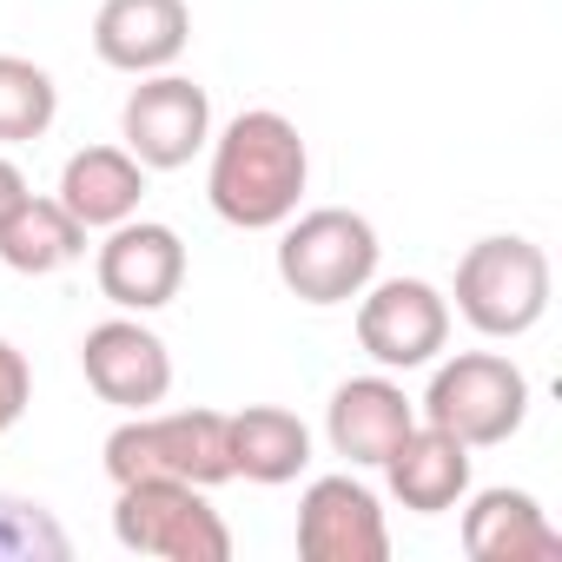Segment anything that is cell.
Masks as SVG:
<instances>
[{"label": "cell", "instance_id": "21", "mask_svg": "<svg viewBox=\"0 0 562 562\" xmlns=\"http://www.w3.org/2000/svg\"><path fill=\"white\" fill-rule=\"evenodd\" d=\"M27 397H34V364H27V351H14L8 338H0V437L21 424Z\"/></svg>", "mask_w": 562, "mask_h": 562}, {"label": "cell", "instance_id": "16", "mask_svg": "<svg viewBox=\"0 0 562 562\" xmlns=\"http://www.w3.org/2000/svg\"><path fill=\"white\" fill-rule=\"evenodd\" d=\"M225 443H232V476L265 490L305 476L312 463V430L285 404H245L238 417H225Z\"/></svg>", "mask_w": 562, "mask_h": 562}, {"label": "cell", "instance_id": "10", "mask_svg": "<svg viewBox=\"0 0 562 562\" xmlns=\"http://www.w3.org/2000/svg\"><path fill=\"white\" fill-rule=\"evenodd\" d=\"M80 371L87 384L100 391V404H120V411H153L166 404L172 391V351L159 331H146L139 318H106L87 331L80 345Z\"/></svg>", "mask_w": 562, "mask_h": 562}, {"label": "cell", "instance_id": "2", "mask_svg": "<svg viewBox=\"0 0 562 562\" xmlns=\"http://www.w3.org/2000/svg\"><path fill=\"white\" fill-rule=\"evenodd\" d=\"M378 225L351 205H318V212H292L285 238H278V278L285 292L305 305H351L371 278H378Z\"/></svg>", "mask_w": 562, "mask_h": 562}, {"label": "cell", "instance_id": "15", "mask_svg": "<svg viewBox=\"0 0 562 562\" xmlns=\"http://www.w3.org/2000/svg\"><path fill=\"white\" fill-rule=\"evenodd\" d=\"M463 549L476 562H555L562 536L529 490H483L463 509Z\"/></svg>", "mask_w": 562, "mask_h": 562}, {"label": "cell", "instance_id": "18", "mask_svg": "<svg viewBox=\"0 0 562 562\" xmlns=\"http://www.w3.org/2000/svg\"><path fill=\"white\" fill-rule=\"evenodd\" d=\"M87 251V225L60 205V199H21L8 218H0V265L21 271V278H47L67 271Z\"/></svg>", "mask_w": 562, "mask_h": 562}, {"label": "cell", "instance_id": "5", "mask_svg": "<svg viewBox=\"0 0 562 562\" xmlns=\"http://www.w3.org/2000/svg\"><path fill=\"white\" fill-rule=\"evenodd\" d=\"M113 536H120V549H133V555H159V562H225V555H232V529H225V516L205 503L199 483H179V476H139V483H120Z\"/></svg>", "mask_w": 562, "mask_h": 562}, {"label": "cell", "instance_id": "3", "mask_svg": "<svg viewBox=\"0 0 562 562\" xmlns=\"http://www.w3.org/2000/svg\"><path fill=\"white\" fill-rule=\"evenodd\" d=\"M457 312L483 338H522L549 312V258L536 238H476L457 258Z\"/></svg>", "mask_w": 562, "mask_h": 562}, {"label": "cell", "instance_id": "4", "mask_svg": "<svg viewBox=\"0 0 562 562\" xmlns=\"http://www.w3.org/2000/svg\"><path fill=\"white\" fill-rule=\"evenodd\" d=\"M106 476L139 483V476H179V483H232V443H225V411H166L146 417L133 411L106 437Z\"/></svg>", "mask_w": 562, "mask_h": 562}, {"label": "cell", "instance_id": "11", "mask_svg": "<svg viewBox=\"0 0 562 562\" xmlns=\"http://www.w3.org/2000/svg\"><path fill=\"white\" fill-rule=\"evenodd\" d=\"M299 555L305 562H384L391 529L378 496L358 476H318L299 503Z\"/></svg>", "mask_w": 562, "mask_h": 562}, {"label": "cell", "instance_id": "8", "mask_svg": "<svg viewBox=\"0 0 562 562\" xmlns=\"http://www.w3.org/2000/svg\"><path fill=\"white\" fill-rule=\"evenodd\" d=\"M358 345L384 371H417L450 345V299L424 278H384L358 292Z\"/></svg>", "mask_w": 562, "mask_h": 562}, {"label": "cell", "instance_id": "6", "mask_svg": "<svg viewBox=\"0 0 562 562\" xmlns=\"http://www.w3.org/2000/svg\"><path fill=\"white\" fill-rule=\"evenodd\" d=\"M522 417H529V378L496 351H463V358L437 364V378L424 391V424L450 430L470 450L509 443L522 430Z\"/></svg>", "mask_w": 562, "mask_h": 562}, {"label": "cell", "instance_id": "14", "mask_svg": "<svg viewBox=\"0 0 562 562\" xmlns=\"http://www.w3.org/2000/svg\"><path fill=\"white\" fill-rule=\"evenodd\" d=\"M391 476V496L417 516H443L470 496V443H457L437 424H411L404 443L378 463Z\"/></svg>", "mask_w": 562, "mask_h": 562}, {"label": "cell", "instance_id": "22", "mask_svg": "<svg viewBox=\"0 0 562 562\" xmlns=\"http://www.w3.org/2000/svg\"><path fill=\"white\" fill-rule=\"evenodd\" d=\"M21 199H27V172H21L14 159H0V218H8Z\"/></svg>", "mask_w": 562, "mask_h": 562}, {"label": "cell", "instance_id": "12", "mask_svg": "<svg viewBox=\"0 0 562 562\" xmlns=\"http://www.w3.org/2000/svg\"><path fill=\"white\" fill-rule=\"evenodd\" d=\"M192 41L186 0H106L93 14V54L113 74H166Z\"/></svg>", "mask_w": 562, "mask_h": 562}, {"label": "cell", "instance_id": "13", "mask_svg": "<svg viewBox=\"0 0 562 562\" xmlns=\"http://www.w3.org/2000/svg\"><path fill=\"white\" fill-rule=\"evenodd\" d=\"M411 424H417V411H411L404 384H391V378H351V384L331 391V411H325L331 450L345 463H371V470L404 443Z\"/></svg>", "mask_w": 562, "mask_h": 562}, {"label": "cell", "instance_id": "17", "mask_svg": "<svg viewBox=\"0 0 562 562\" xmlns=\"http://www.w3.org/2000/svg\"><path fill=\"white\" fill-rule=\"evenodd\" d=\"M146 199V166L126 146H87L67 159L60 172V205L87 225V232H113L120 218H133Z\"/></svg>", "mask_w": 562, "mask_h": 562}, {"label": "cell", "instance_id": "19", "mask_svg": "<svg viewBox=\"0 0 562 562\" xmlns=\"http://www.w3.org/2000/svg\"><path fill=\"white\" fill-rule=\"evenodd\" d=\"M60 113V87L47 67L21 60V54H0V146H27L54 126Z\"/></svg>", "mask_w": 562, "mask_h": 562}, {"label": "cell", "instance_id": "7", "mask_svg": "<svg viewBox=\"0 0 562 562\" xmlns=\"http://www.w3.org/2000/svg\"><path fill=\"white\" fill-rule=\"evenodd\" d=\"M120 139L146 172H179L212 139V100L186 74H146L120 106Z\"/></svg>", "mask_w": 562, "mask_h": 562}, {"label": "cell", "instance_id": "9", "mask_svg": "<svg viewBox=\"0 0 562 562\" xmlns=\"http://www.w3.org/2000/svg\"><path fill=\"white\" fill-rule=\"evenodd\" d=\"M100 292L120 312H159L186 285V238L159 218H120L113 238L100 245Z\"/></svg>", "mask_w": 562, "mask_h": 562}, {"label": "cell", "instance_id": "1", "mask_svg": "<svg viewBox=\"0 0 562 562\" xmlns=\"http://www.w3.org/2000/svg\"><path fill=\"white\" fill-rule=\"evenodd\" d=\"M312 179V153L299 139V126L271 106L238 113L218 139H212V172H205V199L225 225L238 232H271L285 225L305 199Z\"/></svg>", "mask_w": 562, "mask_h": 562}, {"label": "cell", "instance_id": "20", "mask_svg": "<svg viewBox=\"0 0 562 562\" xmlns=\"http://www.w3.org/2000/svg\"><path fill=\"white\" fill-rule=\"evenodd\" d=\"M67 529L27 503V496H0V562H67Z\"/></svg>", "mask_w": 562, "mask_h": 562}]
</instances>
